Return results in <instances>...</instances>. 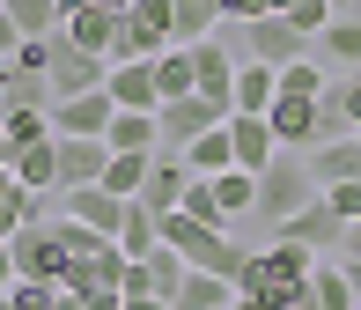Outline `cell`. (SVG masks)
I'll return each instance as SVG.
<instances>
[{"label":"cell","instance_id":"8d00e7d4","mask_svg":"<svg viewBox=\"0 0 361 310\" xmlns=\"http://www.w3.org/2000/svg\"><path fill=\"white\" fill-rule=\"evenodd\" d=\"M324 200H332V215L347 222V229L361 222V185H324Z\"/></svg>","mask_w":361,"mask_h":310},{"label":"cell","instance_id":"d6986e66","mask_svg":"<svg viewBox=\"0 0 361 310\" xmlns=\"http://www.w3.org/2000/svg\"><path fill=\"white\" fill-rule=\"evenodd\" d=\"M310 177H317V192L324 185H361V141H324V148H310Z\"/></svg>","mask_w":361,"mask_h":310},{"label":"cell","instance_id":"603a6c76","mask_svg":"<svg viewBox=\"0 0 361 310\" xmlns=\"http://www.w3.org/2000/svg\"><path fill=\"white\" fill-rule=\"evenodd\" d=\"M170 310H236V281H221V273H185V288L170 296Z\"/></svg>","mask_w":361,"mask_h":310},{"label":"cell","instance_id":"bcb514c9","mask_svg":"<svg viewBox=\"0 0 361 310\" xmlns=\"http://www.w3.org/2000/svg\"><path fill=\"white\" fill-rule=\"evenodd\" d=\"M96 8H111V15H133V0H96Z\"/></svg>","mask_w":361,"mask_h":310},{"label":"cell","instance_id":"9a60e30c","mask_svg":"<svg viewBox=\"0 0 361 310\" xmlns=\"http://www.w3.org/2000/svg\"><path fill=\"white\" fill-rule=\"evenodd\" d=\"M236 67H243V59H228L214 37L192 44V89H200L207 104H221V111H228V89H236Z\"/></svg>","mask_w":361,"mask_h":310},{"label":"cell","instance_id":"3957f363","mask_svg":"<svg viewBox=\"0 0 361 310\" xmlns=\"http://www.w3.org/2000/svg\"><path fill=\"white\" fill-rule=\"evenodd\" d=\"M74 273V244H67V222H30L15 237V281H44V288H67Z\"/></svg>","mask_w":361,"mask_h":310},{"label":"cell","instance_id":"8992f818","mask_svg":"<svg viewBox=\"0 0 361 310\" xmlns=\"http://www.w3.org/2000/svg\"><path fill=\"white\" fill-rule=\"evenodd\" d=\"M281 244H302V251H317V258H339V251H347V222H339V215H332V200L317 192L302 215H288V222H281Z\"/></svg>","mask_w":361,"mask_h":310},{"label":"cell","instance_id":"44dd1931","mask_svg":"<svg viewBox=\"0 0 361 310\" xmlns=\"http://www.w3.org/2000/svg\"><path fill=\"white\" fill-rule=\"evenodd\" d=\"M104 148H111V155H155V148H162L155 111H118V119H111V133H104Z\"/></svg>","mask_w":361,"mask_h":310},{"label":"cell","instance_id":"b9f144b4","mask_svg":"<svg viewBox=\"0 0 361 310\" xmlns=\"http://www.w3.org/2000/svg\"><path fill=\"white\" fill-rule=\"evenodd\" d=\"M126 310H170L162 296H126Z\"/></svg>","mask_w":361,"mask_h":310},{"label":"cell","instance_id":"ba28073f","mask_svg":"<svg viewBox=\"0 0 361 310\" xmlns=\"http://www.w3.org/2000/svg\"><path fill=\"white\" fill-rule=\"evenodd\" d=\"M52 104H67V96H89V89H104L111 81V59H96V52H74L67 37H52Z\"/></svg>","mask_w":361,"mask_h":310},{"label":"cell","instance_id":"c3c4849f","mask_svg":"<svg viewBox=\"0 0 361 310\" xmlns=\"http://www.w3.org/2000/svg\"><path fill=\"white\" fill-rule=\"evenodd\" d=\"M347 251H361V222H354V229H347Z\"/></svg>","mask_w":361,"mask_h":310},{"label":"cell","instance_id":"5b68a950","mask_svg":"<svg viewBox=\"0 0 361 310\" xmlns=\"http://www.w3.org/2000/svg\"><path fill=\"white\" fill-rule=\"evenodd\" d=\"M243 44H251L243 59H258V67H273V74L295 67V59H310V37L288 23V15H258V23H243Z\"/></svg>","mask_w":361,"mask_h":310},{"label":"cell","instance_id":"7dc6e473","mask_svg":"<svg viewBox=\"0 0 361 310\" xmlns=\"http://www.w3.org/2000/svg\"><path fill=\"white\" fill-rule=\"evenodd\" d=\"M74 8H96V0H59V15H74Z\"/></svg>","mask_w":361,"mask_h":310},{"label":"cell","instance_id":"ab89813d","mask_svg":"<svg viewBox=\"0 0 361 310\" xmlns=\"http://www.w3.org/2000/svg\"><path fill=\"white\" fill-rule=\"evenodd\" d=\"M15 44H23V30L8 23V8H0V59H15Z\"/></svg>","mask_w":361,"mask_h":310},{"label":"cell","instance_id":"4fadbf2b","mask_svg":"<svg viewBox=\"0 0 361 310\" xmlns=\"http://www.w3.org/2000/svg\"><path fill=\"white\" fill-rule=\"evenodd\" d=\"M104 96L118 111H162V89H155V59H118L104 81Z\"/></svg>","mask_w":361,"mask_h":310},{"label":"cell","instance_id":"8fae6325","mask_svg":"<svg viewBox=\"0 0 361 310\" xmlns=\"http://www.w3.org/2000/svg\"><path fill=\"white\" fill-rule=\"evenodd\" d=\"M59 200H67V222H81L89 237H111V244H118V229H126V207H133V200H118V192H104V185L59 192Z\"/></svg>","mask_w":361,"mask_h":310},{"label":"cell","instance_id":"f546056e","mask_svg":"<svg viewBox=\"0 0 361 310\" xmlns=\"http://www.w3.org/2000/svg\"><path fill=\"white\" fill-rule=\"evenodd\" d=\"M310 303H317V310H361V303H354V288H347V273H339V258H317Z\"/></svg>","mask_w":361,"mask_h":310},{"label":"cell","instance_id":"e575fe53","mask_svg":"<svg viewBox=\"0 0 361 310\" xmlns=\"http://www.w3.org/2000/svg\"><path fill=\"white\" fill-rule=\"evenodd\" d=\"M15 74H52V37H23L15 44Z\"/></svg>","mask_w":361,"mask_h":310},{"label":"cell","instance_id":"836d02e7","mask_svg":"<svg viewBox=\"0 0 361 310\" xmlns=\"http://www.w3.org/2000/svg\"><path fill=\"white\" fill-rule=\"evenodd\" d=\"M332 89V74L317 67V59H295V67H281V96H324Z\"/></svg>","mask_w":361,"mask_h":310},{"label":"cell","instance_id":"2e32d148","mask_svg":"<svg viewBox=\"0 0 361 310\" xmlns=\"http://www.w3.org/2000/svg\"><path fill=\"white\" fill-rule=\"evenodd\" d=\"M185 185H192L185 155H155V170H147V185H140V207L147 215H177V207H185Z\"/></svg>","mask_w":361,"mask_h":310},{"label":"cell","instance_id":"ffe728a7","mask_svg":"<svg viewBox=\"0 0 361 310\" xmlns=\"http://www.w3.org/2000/svg\"><path fill=\"white\" fill-rule=\"evenodd\" d=\"M273 96H281V74L258 67V59H243V67H236V89H228V111H251V119H266Z\"/></svg>","mask_w":361,"mask_h":310},{"label":"cell","instance_id":"5bb4252c","mask_svg":"<svg viewBox=\"0 0 361 310\" xmlns=\"http://www.w3.org/2000/svg\"><path fill=\"white\" fill-rule=\"evenodd\" d=\"M228 148H236V170H266L273 155H281V141H273V126L266 119H251V111H228Z\"/></svg>","mask_w":361,"mask_h":310},{"label":"cell","instance_id":"9c48e42d","mask_svg":"<svg viewBox=\"0 0 361 310\" xmlns=\"http://www.w3.org/2000/svg\"><path fill=\"white\" fill-rule=\"evenodd\" d=\"M111 119H118V104H111L104 89L52 104V133H59V141H104V133H111Z\"/></svg>","mask_w":361,"mask_h":310},{"label":"cell","instance_id":"f6af8a7d","mask_svg":"<svg viewBox=\"0 0 361 310\" xmlns=\"http://www.w3.org/2000/svg\"><path fill=\"white\" fill-rule=\"evenodd\" d=\"M15 192H23V185H15V170H0V200H15Z\"/></svg>","mask_w":361,"mask_h":310},{"label":"cell","instance_id":"277c9868","mask_svg":"<svg viewBox=\"0 0 361 310\" xmlns=\"http://www.w3.org/2000/svg\"><path fill=\"white\" fill-rule=\"evenodd\" d=\"M310 200H317V177H310V162L295 155V148H281L266 170H258V215H266L273 229H281L288 215H302Z\"/></svg>","mask_w":361,"mask_h":310},{"label":"cell","instance_id":"681fc988","mask_svg":"<svg viewBox=\"0 0 361 310\" xmlns=\"http://www.w3.org/2000/svg\"><path fill=\"white\" fill-rule=\"evenodd\" d=\"M8 288H15V281H0V303H8Z\"/></svg>","mask_w":361,"mask_h":310},{"label":"cell","instance_id":"7402d4cb","mask_svg":"<svg viewBox=\"0 0 361 310\" xmlns=\"http://www.w3.org/2000/svg\"><path fill=\"white\" fill-rule=\"evenodd\" d=\"M15 185H23V192H37V200H44V192H59V133L15 155Z\"/></svg>","mask_w":361,"mask_h":310},{"label":"cell","instance_id":"484cf974","mask_svg":"<svg viewBox=\"0 0 361 310\" xmlns=\"http://www.w3.org/2000/svg\"><path fill=\"white\" fill-rule=\"evenodd\" d=\"M0 126H8L15 148H37V141H52V111H44V104H8V111H0Z\"/></svg>","mask_w":361,"mask_h":310},{"label":"cell","instance_id":"74e56055","mask_svg":"<svg viewBox=\"0 0 361 310\" xmlns=\"http://www.w3.org/2000/svg\"><path fill=\"white\" fill-rule=\"evenodd\" d=\"M258 15H273V0H221V23H258Z\"/></svg>","mask_w":361,"mask_h":310},{"label":"cell","instance_id":"ac0fdd59","mask_svg":"<svg viewBox=\"0 0 361 310\" xmlns=\"http://www.w3.org/2000/svg\"><path fill=\"white\" fill-rule=\"evenodd\" d=\"M104 170H111V148H104V141H59V192L104 185Z\"/></svg>","mask_w":361,"mask_h":310},{"label":"cell","instance_id":"4dcf8cb0","mask_svg":"<svg viewBox=\"0 0 361 310\" xmlns=\"http://www.w3.org/2000/svg\"><path fill=\"white\" fill-rule=\"evenodd\" d=\"M155 89H162V104H170V96H200L192 89V52L185 44H170V52L155 59Z\"/></svg>","mask_w":361,"mask_h":310},{"label":"cell","instance_id":"f1b7e54d","mask_svg":"<svg viewBox=\"0 0 361 310\" xmlns=\"http://www.w3.org/2000/svg\"><path fill=\"white\" fill-rule=\"evenodd\" d=\"M317 44H324V52L339 59V67H354V74H361V15H332Z\"/></svg>","mask_w":361,"mask_h":310},{"label":"cell","instance_id":"4316f807","mask_svg":"<svg viewBox=\"0 0 361 310\" xmlns=\"http://www.w3.org/2000/svg\"><path fill=\"white\" fill-rule=\"evenodd\" d=\"M23 37H59V0H0Z\"/></svg>","mask_w":361,"mask_h":310},{"label":"cell","instance_id":"cb8c5ba5","mask_svg":"<svg viewBox=\"0 0 361 310\" xmlns=\"http://www.w3.org/2000/svg\"><path fill=\"white\" fill-rule=\"evenodd\" d=\"M185 170H192V177H221V170H236V148H228V119L185 148Z\"/></svg>","mask_w":361,"mask_h":310},{"label":"cell","instance_id":"d4e9b609","mask_svg":"<svg viewBox=\"0 0 361 310\" xmlns=\"http://www.w3.org/2000/svg\"><path fill=\"white\" fill-rule=\"evenodd\" d=\"M170 15H177V37H170V44H185V52H192V44H207V37H214L221 0H170Z\"/></svg>","mask_w":361,"mask_h":310},{"label":"cell","instance_id":"7c38bea8","mask_svg":"<svg viewBox=\"0 0 361 310\" xmlns=\"http://www.w3.org/2000/svg\"><path fill=\"white\" fill-rule=\"evenodd\" d=\"M266 126H273V141H281V148H310V141H324V119H317V96H273Z\"/></svg>","mask_w":361,"mask_h":310},{"label":"cell","instance_id":"60d3db41","mask_svg":"<svg viewBox=\"0 0 361 310\" xmlns=\"http://www.w3.org/2000/svg\"><path fill=\"white\" fill-rule=\"evenodd\" d=\"M15 155H23V148H15V141H8V126H0V170H15Z\"/></svg>","mask_w":361,"mask_h":310},{"label":"cell","instance_id":"f907efd6","mask_svg":"<svg viewBox=\"0 0 361 310\" xmlns=\"http://www.w3.org/2000/svg\"><path fill=\"white\" fill-rule=\"evenodd\" d=\"M0 310H15V303H0Z\"/></svg>","mask_w":361,"mask_h":310},{"label":"cell","instance_id":"7bdbcfd3","mask_svg":"<svg viewBox=\"0 0 361 310\" xmlns=\"http://www.w3.org/2000/svg\"><path fill=\"white\" fill-rule=\"evenodd\" d=\"M89 310H126V296H81Z\"/></svg>","mask_w":361,"mask_h":310},{"label":"cell","instance_id":"e0dca14e","mask_svg":"<svg viewBox=\"0 0 361 310\" xmlns=\"http://www.w3.org/2000/svg\"><path fill=\"white\" fill-rule=\"evenodd\" d=\"M59 37H67L74 52H96V59H111L118 15H111V8H74V15H59Z\"/></svg>","mask_w":361,"mask_h":310},{"label":"cell","instance_id":"d6a6232c","mask_svg":"<svg viewBox=\"0 0 361 310\" xmlns=\"http://www.w3.org/2000/svg\"><path fill=\"white\" fill-rule=\"evenodd\" d=\"M273 15H288V23L302 30L310 44H317V37H324V23H332L339 8H332V0H273Z\"/></svg>","mask_w":361,"mask_h":310},{"label":"cell","instance_id":"83f0119b","mask_svg":"<svg viewBox=\"0 0 361 310\" xmlns=\"http://www.w3.org/2000/svg\"><path fill=\"white\" fill-rule=\"evenodd\" d=\"M155 244H162V215H147V207L133 200V207H126V229H118V251L126 258H147Z\"/></svg>","mask_w":361,"mask_h":310},{"label":"cell","instance_id":"7a4b0ae2","mask_svg":"<svg viewBox=\"0 0 361 310\" xmlns=\"http://www.w3.org/2000/svg\"><path fill=\"white\" fill-rule=\"evenodd\" d=\"M162 244H170L192 273H221V281H243V266H251V251L228 229H207V222H192V215H162Z\"/></svg>","mask_w":361,"mask_h":310},{"label":"cell","instance_id":"1f68e13d","mask_svg":"<svg viewBox=\"0 0 361 310\" xmlns=\"http://www.w3.org/2000/svg\"><path fill=\"white\" fill-rule=\"evenodd\" d=\"M147 170H155V155H111V170H104V192H118V200H140Z\"/></svg>","mask_w":361,"mask_h":310},{"label":"cell","instance_id":"52a82bcc","mask_svg":"<svg viewBox=\"0 0 361 310\" xmlns=\"http://www.w3.org/2000/svg\"><path fill=\"white\" fill-rule=\"evenodd\" d=\"M228 119L221 104H207V96H170V104L155 111V133H162V148H192L200 133H214V126Z\"/></svg>","mask_w":361,"mask_h":310},{"label":"cell","instance_id":"d590c367","mask_svg":"<svg viewBox=\"0 0 361 310\" xmlns=\"http://www.w3.org/2000/svg\"><path fill=\"white\" fill-rule=\"evenodd\" d=\"M324 96H332V104H339V119H347L354 133H361V74H347V81H332V89H324Z\"/></svg>","mask_w":361,"mask_h":310},{"label":"cell","instance_id":"ee69618b","mask_svg":"<svg viewBox=\"0 0 361 310\" xmlns=\"http://www.w3.org/2000/svg\"><path fill=\"white\" fill-rule=\"evenodd\" d=\"M0 281H15V244H0Z\"/></svg>","mask_w":361,"mask_h":310},{"label":"cell","instance_id":"6da1fadb","mask_svg":"<svg viewBox=\"0 0 361 310\" xmlns=\"http://www.w3.org/2000/svg\"><path fill=\"white\" fill-rule=\"evenodd\" d=\"M310 281H317V251H302V244L251 251V266L236 281V310H295L310 296Z\"/></svg>","mask_w":361,"mask_h":310},{"label":"cell","instance_id":"30bf717a","mask_svg":"<svg viewBox=\"0 0 361 310\" xmlns=\"http://www.w3.org/2000/svg\"><path fill=\"white\" fill-rule=\"evenodd\" d=\"M126 273H133V258H126L118 244H96L89 258H74L67 288H74V296H126Z\"/></svg>","mask_w":361,"mask_h":310},{"label":"cell","instance_id":"f35d334b","mask_svg":"<svg viewBox=\"0 0 361 310\" xmlns=\"http://www.w3.org/2000/svg\"><path fill=\"white\" fill-rule=\"evenodd\" d=\"M339 273H347V288H354V303H361V251H339Z\"/></svg>","mask_w":361,"mask_h":310}]
</instances>
